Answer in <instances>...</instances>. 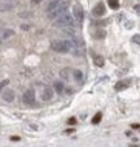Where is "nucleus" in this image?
I'll return each mask as SVG.
<instances>
[{
    "instance_id": "1",
    "label": "nucleus",
    "mask_w": 140,
    "mask_h": 147,
    "mask_svg": "<svg viewBox=\"0 0 140 147\" xmlns=\"http://www.w3.org/2000/svg\"><path fill=\"white\" fill-rule=\"evenodd\" d=\"M73 48V43L68 39H56L51 42V50L57 53H68Z\"/></svg>"
},
{
    "instance_id": "2",
    "label": "nucleus",
    "mask_w": 140,
    "mask_h": 147,
    "mask_svg": "<svg viewBox=\"0 0 140 147\" xmlns=\"http://www.w3.org/2000/svg\"><path fill=\"white\" fill-rule=\"evenodd\" d=\"M73 22H74V18H73L70 14L64 13V14H61V16H58L57 18H55L53 26H55V28H68V26L73 25Z\"/></svg>"
},
{
    "instance_id": "3",
    "label": "nucleus",
    "mask_w": 140,
    "mask_h": 147,
    "mask_svg": "<svg viewBox=\"0 0 140 147\" xmlns=\"http://www.w3.org/2000/svg\"><path fill=\"white\" fill-rule=\"evenodd\" d=\"M68 8H69V1H60L55 9L48 12V20H55V18H57L58 16H61V14L66 13Z\"/></svg>"
},
{
    "instance_id": "4",
    "label": "nucleus",
    "mask_w": 140,
    "mask_h": 147,
    "mask_svg": "<svg viewBox=\"0 0 140 147\" xmlns=\"http://www.w3.org/2000/svg\"><path fill=\"white\" fill-rule=\"evenodd\" d=\"M73 18H74L77 22H82L83 21V18H84V12H83L82 5H79V4L74 5V8H73Z\"/></svg>"
},
{
    "instance_id": "5",
    "label": "nucleus",
    "mask_w": 140,
    "mask_h": 147,
    "mask_svg": "<svg viewBox=\"0 0 140 147\" xmlns=\"http://www.w3.org/2000/svg\"><path fill=\"white\" fill-rule=\"evenodd\" d=\"M131 78L130 80H123V81H118V82L114 85V89L115 91H123V90L129 89L130 85H131Z\"/></svg>"
},
{
    "instance_id": "6",
    "label": "nucleus",
    "mask_w": 140,
    "mask_h": 147,
    "mask_svg": "<svg viewBox=\"0 0 140 147\" xmlns=\"http://www.w3.org/2000/svg\"><path fill=\"white\" fill-rule=\"evenodd\" d=\"M23 102H25L26 104H33V103L35 102V92H34V90H27V91H25V94H23Z\"/></svg>"
},
{
    "instance_id": "7",
    "label": "nucleus",
    "mask_w": 140,
    "mask_h": 147,
    "mask_svg": "<svg viewBox=\"0 0 140 147\" xmlns=\"http://www.w3.org/2000/svg\"><path fill=\"white\" fill-rule=\"evenodd\" d=\"M92 14L96 17H101L105 14V5L102 3H99L95 5V8L92 9Z\"/></svg>"
},
{
    "instance_id": "8",
    "label": "nucleus",
    "mask_w": 140,
    "mask_h": 147,
    "mask_svg": "<svg viewBox=\"0 0 140 147\" xmlns=\"http://www.w3.org/2000/svg\"><path fill=\"white\" fill-rule=\"evenodd\" d=\"M53 95H55V91H53L51 87H47V89H44L43 92L40 94V98L43 100H46V102H48V100H52Z\"/></svg>"
},
{
    "instance_id": "9",
    "label": "nucleus",
    "mask_w": 140,
    "mask_h": 147,
    "mask_svg": "<svg viewBox=\"0 0 140 147\" xmlns=\"http://www.w3.org/2000/svg\"><path fill=\"white\" fill-rule=\"evenodd\" d=\"M14 96H16V95H14V91L13 90H5V91L3 92V99L5 100V102H8V103H12L14 100Z\"/></svg>"
},
{
    "instance_id": "10",
    "label": "nucleus",
    "mask_w": 140,
    "mask_h": 147,
    "mask_svg": "<svg viewBox=\"0 0 140 147\" xmlns=\"http://www.w3.org/2000/svg\"><path fill=\"white\" fill-rule=\"evenodd\" d=\"M14 34V31L12 30V29H5V30H0V40L3 42L4 39L9 38V36H12Z\"/></svg>"
},
{
    "instance_id": "11",
    "label": "nucleus",
    "mask_w": 140,
    "mask_h": 147,
    "mask_svg": "<svg viewBox=\"0 0 140 147\" xmlns=\"http://www.w3.org/2000/svg\"><path fill=\"white\" fill-rule=\"evenodd\" d=\"M93 63H95V65L96 67H104V64H105V60H104V57H102L101 55H96L95 57H93Z\"/></svg>"
},
{
    "instance_id": "12",
    "label": "nucleus",
    "mask_w": 140,
    "mask_h": 147,
    "mask_svg": "<svg viewBox=\"0 0 140 147\" xmlns=\"http://www.w3.org/2000/svg\"><path fill=\"white\" fill-rule=\"evenodd\" d=\"M73 77H74V80L77 81V82H83V72L79 69H75L73 70Z\"/></svg>"
},
{
    "instance_id": "13",
    "label": "nucleus",
    "mask_w": 140,
    "mask_h": 147,
    "mask_svg": "<svg viewBox=\"0 0 140 147\" xmlns=\"http://www.w3.org/2000/svg\"><path fill=\"white\" fill-rule=\"evenodd\" d=\"M60 1H61V0H50V3H48V5H47V8H46L47 13H48V12H51L52 9H55Z\"/></svg>"
},
{
    "instance_id": "14",
    "label": "nucleus",
    "mask_w": 140,
    "mask_h": 147,
    "mask_svg": "<svg viewBox=\"0 0 140 147\" xmlns=\"http://www.w3.org/2000/svg\"><path fill=\"white\" fill-rule=\"evenodd\" d=\"M64 82H61V81H57V82H55V91L57 92V94H61V92L64 91Z\"/></svg>"
},
{
    "instance_id": "15",
    "label": "nucleus",
    "mask_w": 140,
    "mask_h": 147,
    "mask_svg": "<svg viewBox=\"0 0 140 147\" xmlns=\"http://www.w3.org/2000/svg\"><path fill=\"white\" fill-rule=\"evenodd\" d=\"M105 36H107V31L102 30V29L97 30V31H96V34H95V38H96L97 40H101V39H104Z\"/></svg>"
},
{
    "instance_id": "16",
    "label": "nucleus",
    "mask_w": 140,
    "mask_h": 147,
    "mask_svg": "<svg viewBox=\"0 0 140 147\" xmlns=\"http://www.w3.org/2000/svg\"><path fill=\"white\" fill-rule=\"evenodd\" d=\"M108 5L112 9H118L119 8V0H108Z\"/></svg>"
},
{
    "instance_id": "17",
    "label": "nucleus",
    "mask_w": 140,
    "mask_h": 147,
    "mask_svg": "<svg viewBox=\"0 0 140 147\" xmlns=\"http://www.w3.org/2000/svg\"><path fill=\"white\" fill-rule=\"evenodd\" d=\"M101 119H102V113L101 112H97V113L92 117V124H95V125L99 124V122L101 121Z\"/></svg>"
},
{
    "instance_id": "18",
    "label": "nucleus",
    "mask_w": 140,
    "mask_h": 147,
    "mask_svg": "<svg viewBox=\"0 0 140 147\" xmlns=\"http://www.w3.org/2000/svg\"><path fill=\"white\" fill-rule=\"evenodd\" d=\"M12 8H13V5H12V4H1V3H0V11H1V12L11 11Z\"/></svg>"
},
{
    "instance_id": "19",
    "label": "nucleus",
    "mask_w": 140,
    "mask_h": 147,
    "mask_svg": "<svg viewBox=\"0 0 140 147\" xmlns=\"http://www.w3.org/2000/svg\"><path fill=\"white\" fill-rule=\"evenodd\" d=\"M9 82H11V81L9 80H3L1 81V82H0V92H1V90L4 89V87H7L9 85Z\"/></svg>"
},
{
    "instance_id": "20",
    "label": "nucleus",
    "mask_w": 140,
    "mask_h": 147,
    "mask_svg": "<svg viewBox=\"0 0 140 147\" xmlns=\"http://www.w3.org/2000/svg\"><path fill=\"white\" fill-rule=\"evenodd\" d=\"M60 76L64 78V80H68L69 78V69H64L62 72L60 73Z\"/></svg>"
},
{
    "instance_id": "21",
    "label": "nucleus",
    "mask_w": 140,
    "mask_h": 147,
    "mask_svg": "<svg viewBox=\"0 0 140 147\" xmlns=\"http://www.w3.org/2000/svg\"><path fill=\"white\" fill-rule=\"evenodd\" d=\"M132 42H135L136 45H139V43H140V35H139V34H135V35L132 36Z\"/></svg>"
},
{
    "instance_id": "22",
    "label": "nucleus",
    "mask_w": 140,
    "mask_h": 147,
    "mask_svg": "<svg viewBox=\"0 0 140 147\" xmlns=\"http://www.w3.org/2000/svg\"><path fill=\"white\" fill-rule=\"evenodd\" d=\"M74 131L75 130L72 128V129H68V130H65V131H64V134H72V133H74Z\"/></svg>"
},
{
    "instance_id": "23",
    "label": "nucleus",
    "mask_w": 140,
    "mask_h": 147,
    "mask_svg": "<svg viewBox=\"0 0 140 147\" xmlns=\"http://www.w3.org/2000/svg\"><path fill=\"white\" fill-rule=\"evenodd\" d=\"M68 124L69 125H74L75 124V119H74V117H73V119H69L68 120Z\"/></svg>"
},
{
    "instance_id": "24",
    "label": "nucleus",
    "mask_w": 140,
    "mask_h": 147,
    "mask_svg": "<svg viewBox=\"0 0 140 147\" xmlns=\"http://www.w3.org/2000/svg\"><path fill=\"white\" fill-rule=\"evenodd\" d=\"M134 8H135V12H136L137 14H139V12H140V5H139V4H136V5H135Z\"/></svg>"
},
{
    "instance_id": "25",
    "label": "nucleus",
    "mask_w": 140,
    "mask_h": 147,
    "mask_svg": "<svg viewBox=\"0 0 140 147\" xmlns=\"http://www.w3.org/2000/svg\"><path fill=\"white\" fill-rule=\"evenodd\" d=\"M96 25H107V21H97V22H95Z\"/></svg>"
},
{
    "instance_id": "26",
    "label": "nucleus",
    "mask_w": 140,
    "mask_h": 147,
    "mask_svg": "<svg viewBox=\"0 0 140 147\" xmlns=\"http://www.w3.org/2000/svg\"><path fill=\"white\" fill-rule=\"evenodd\" d=\"M12 141H19V137H12Z\"/></svg>"
},
{
    "instance_id": "27",
    "label": "nucleus",
    "mask_w": 140,
    "mask_h": 147,
    "mask_svg": "<svg viewBox=\"0 0 140 147\" xmlns=\"http://www.w3.org/2000/svg\"><path fill=\"white\" fill-rule=\"evenodd\" d=\"M31 1H33V3H34V4H38V3H40L42 0H31Z\"/></svg>"
},
{
    "instance_id": "28",
    "label": "nucleus",
    "mask_w": 140,
    "mask_h": 147,
    "mask_svg": "<svg viewBox=\"0 0 140 147\" xmlns=\"http://www.w3.org/2000/svg\"><path fill=\"white\" fill-rule=\"evenodd\" d=\"M21 28H22V29H25V30H27V29H29V26H27V25H22Z\"/></svg>"
},
{
    "instance_id": "29",
    "label": "nucleus",
    "mask_w": 140,
    "mask_h": 147,
    "mask_svg": "<svg viewBox=\"0 0 140 147\" xmlns=\"http://www.w3.org/2000/svg\"><path fill=\"white\" fill-rule=\"evenodd\" d=\"M132 128H135V129H139V125H137V124H135V125H132Z\"/></svg>"
},
{
    "instance_id": "30",
    "label": "nucleus",
    "mask_w": 140,
    "mask_h": 147,
    "mask_svg": "<svg viewBox=\"0 0 140 147\" xmlns=\"http://www.w3.org/2000/svg\"><path fill=\"white\" fill-rule=\"evenodd\" d=\"M0 43H1V40H0Z\"/></svg>"
}]
</instances>
